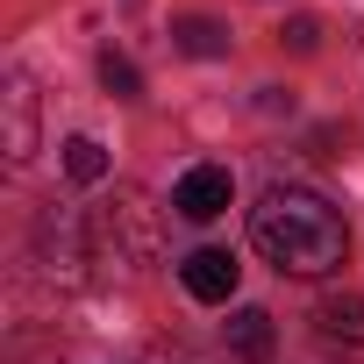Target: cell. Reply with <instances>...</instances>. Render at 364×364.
I'll return each instance as SVG.
<instances>
[{"label": "cell", "mask_w": 364, "mask_h": 364, "mask_svg": "<svg viewBox=\"0 0 364 364\" xmlns=\"http://www.w3.org/2000/svg\"><path fill=\"white\" fill-rule=\"evenodd\" d=\"M100 86H107L114 100H143V72H136L122 50H100Z\"/></svg>", "instance_id": "9c48e42d"}, {"label": "cell", "mask_w": 364, "mask_h": 364, "mask_svg": "<svg viewBox=\"0 0 364 364\" xmlns=\"http://www.w3.org/2000/svg\"><path fill=\"white\" fill-rule=\"evenodd\" d=\"M229 200H236L229 164H193V171L171 186V208L186 215V222H215V215H229Z\"/></svg>", "instance_id": "7a4b0ae2"}, {"label": "cell", "mask_w": 364, "mask_h": 364, "mask_svg": "<svg viewBox=\"0 0 364 364\" xmlns=\"http://www.w3.org/2000/svg\"><path fill=\"white\" fill-rule=\"evenodd\" d=\"M171 43L186 50V58H222V50H229V29H222L215 15H178V22H171Z\"/></svg>", "instance_id": "52a82bcc"}, {"label": "cell", "mask_w": 364, "mask_h": 364, "mask_svg": "<svg viewBox=\"0 0 364 364\" xmlns=\"http://www.w3.org/2000/svg\"><path fill=\"white\" fill-rule=\"evenodd\" d=\"M8 157L22 164L29 150H36V93H29V79H8Z\"/></svg>", "instance_id": "8992f818"}, {"label": "cell", "mask_w": 364, "mask_h": 364, "mask_svg": "<svg viewBox=\"0 0 364 364\" xmlns=\"http://www.w3.org/2000/svg\"><path fill=\"white\" fill-rule=\"evenodd\" d=\"M236 279H243V264H236L229 250H193L186 264H178V286H186L193 300H229Z\"/></svg>", "instance_id": "3957f363"}, {"label": "cell", "mask_w": 364, "mask_h": 364, "mask_svg": "<svg viewBox=\"0 0 364 364\" xmlns=\"http://www.w3.org/2000/svg\"><path fill=\"white\" fill-rule=\"evenodd\" d=\"M286 43H293L300 58H307V50H321V22H314V15H293V22H286Z\"/></svg>", "instance_id": "30bf717a"}, {"label": "cell", "mask_w": 364, "mask_h": 364, "mask_svg": "<svg viewBox=\"0 0 364 364\" xmlns=\"http://www.w3.org/2000/svg\"><path fill=\"white\" fill-rule=\"evenodd\" d=\"M314 328H321V343H364V293H328L321 307H314Z\"/></svg>", "instance_id": "277c9868"}, {"label": "cell", "mask_w": 364, "mask_h": 364, "mask_svg": "<svg viewBox=\"0 0 364 364\" xmlns=\"http://www.w3.org/2000/svg\"><path fill=\"white\" fill-rule=\"evenodd\" d=\"M250 243L286 279H321L350 257V222L307 186H264L250 208Z\"/></svg>", "instance_id": "6da1fadb"}, {"label": "cell", "mask_w": 364, "mask_h": 364, "mask_svg": "<svg viewBox=\"0 0 364 364\" xmlns=\"http://www.w3.org/2000/svg\"><path fill=\"white\" fill-rule=\"evenodd\" d=\"M272 343H279V328H272L264 307H243V314L229 321V350H236V364H272Z\"/></svg>", "instance_id": "5b68a950"}, {"label": "cell", "mask_w": 364, "mask_h": 364, "mask_svg": "<svg viewBox=\"0 0 364 364\" xmlns=\"http://www.w3.org/2000/svg\"><path fill=\"white\" fill-rule=\"evenodd\" d=\"M65 171L79 178V186H100V178H107V150H100L93 136H72V143H65Z\"/></svg>", "instance_id": "ba28073f"}]
</instances>
